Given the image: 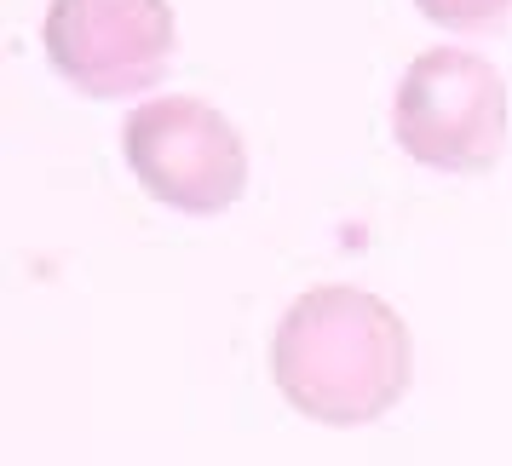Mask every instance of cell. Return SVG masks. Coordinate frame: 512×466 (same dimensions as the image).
I'll use <instances>...</instances> for the list:
<instances>
[{
  "label": "cell",
  "instance_id": "cell-1",
  "mask_svg": "<svg viewBox=\"0 0 512 466\" xmlns=\"http://www.w3.org/2000/svg\"><path fill=\"white\" fill-rule=\"evenodd\" d=\"M415 380V334L403 311L357 282H317L277 317L271 386L317 426H369Z\"/></svg>",
  "mask_w": 512,
  "mask_h": 466
},
{
  "label": "cell",
  "instance_id": "cell-2",
  "mask_svg": "<svg viewBox=\"0 0 512 466\" xmlns=\"http://www.w3.org/2000/svg\"><path fill=\"white\" fill-rule=\"evenodd\" d=\"M392 133L432 173H489L507 150V81L466 47L420 52L397 81Z\"/></svg>",
  "mask_w": 512,
  "mask_h": 466
},
{
  "label": "cell",
  "instance_id": "cell-3",
  "mask_svg": "<svg viewBox=\"0 0 512 466\" xmlns=\"http://www.w3.org/2000/svg\"><path fill=\"white\" fill-rule=\"evenodd\" d=\"M121 156L162 208L213 219L248 190V144L225 110L208 98L167 93L121 121Z\"/></svg>",
  "mask_w": 512,
  "mask_h": 466
},
{
  "label": "cell",
  "instance_id": "cell-4",
  "mask_svg": "<svg viewBox=\"0 0 512 466\" xmlns=\"http://www.w3.org/2000/svg\"><path fill=\"white\" fill-rule=\"evenodd\" d=\"M47 64L87 98H133L156 87L179 47L167 0H47Z\"/></svg>",
  "mask_w": 512,
  "mask_h": 466
},
{
  "label": "cell",
  "instance_id": "cell-5",
  "mask_svg": "<svg viewBox=\"0 0 512 466\" xmlns=\"http://www.w3.org/2000/svg\"><path fill=\"white\" fill-rule=\"evenodd\" d=\"M420 18L438 29H455V35H472V29H501L512 18V0H415Z\"/></svg>",
  "mask_w": 512,
  "mask_h": 466
}]
</instances>
